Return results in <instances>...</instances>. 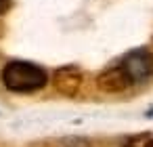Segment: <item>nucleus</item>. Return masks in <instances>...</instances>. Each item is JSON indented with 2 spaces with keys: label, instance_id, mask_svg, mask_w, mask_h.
<instances>
[{
  "label": "nucleus",
  "instance_id": "nucleus-1",
  "mask_svg": "<svg viewBox=\"0 0 153 147\" xmlns=\"http://www.w3.org/2000/svg\"><path fill=\"white\" fill-rule=\"evenodd\" d=\"M46 82V69L30 61H9L2 69V84L11 93H36L44 88Z\"/></svg>",
  "mask_w": 153,
  "mask_h": 147
},
{
  "label": "nucleus",
  "instance_id": "nucleus-2",
  "mask_svg": "<svg viewBox=\"0 0 153 147\" xmlns=\"http://www.w3.org/2000/svg\"><path fill=\"white\" fill-rule=\"evenodd\" d=\"M120 65L126 69V74L134 84L145 82L153 76V53L147 49H134L120 61Z\"/></svg>",
  "mask_w": 153,
  "mask_h": 147
},
{
  "label": "nucleus",
  "instance_id": "nucleus-3",
  "mask_svg": "<svg viewBox=\"0 0 153 147\" xmlns=\"http://www.w3.org/2000/svg\"><path fill=\"white\" fill-rule=\"evenodd\" d=\"M82 82H84V74L76 65H63L53 74L55 88L65 97H76L82 88Z\"/></svg>",
  "mask_w": 153,
  "mask_h": 147
},
{
  "label": "nucleus",
  "instance_id": "nucleus-4",
  "mask_svg": "<svg viewBox=\"0 0 153 147\" xmlns=\"http://www.w3.org/2000/svg\"><path fill=\"white\" fill-rule=\"evenodd\" d=\"M134 82L130 80V76L126 74V69L122 65H113V67H107L99 78H97V86L99 90L103 93H109V95H120L124 90H128Z\"/></svg>",
  "mask_w": 153,
  "mask_h": 147
},
{
  "label": "nucleus",
  "instance_id": "nucleus-5",
  "mask_svg": "<svg viewBox=\"0 0 153 147\" xmlns=\"http://www.w3.org/2000/svg\"><path fill=\"white\" fill-rule=\"evenodd\" d=\"M122 147H153V132H138L130 137Z\"/></svg>",
  "mask_w": 153,
  "mask_h": 147
},
{
  "label": "nucleus",
  "instance_id": "nucleus-6",
  "mask_svg": "<svg viewBox=\"0 0 153 147\" xmlns=\"http://www.w3.org/2000/svg\"><path fill=\"white\" fill-rule=\"evenodd\" d=\"M11 9V0H0V15H4Z\"/></svg>",
  "mask_w": 153,
  "mask_h": 147
}]
</instances>
